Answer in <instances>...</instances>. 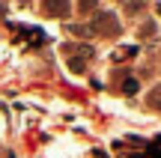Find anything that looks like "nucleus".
<instances>
[{"label":"nucleus","instance_id":"f03ea898","mask_svg":"<svg viewBox=\"0 0 161 158\" xmlns=\"http://www.w3.org/2000/svg\"><path fill=\"white\" fill-rule=\"evenodd\" d=\"M69 69H75V72H84L86 66H84V60H80V57H72V54H69Z\"/></svg>","mask_w":161,"mask_h":158},{"label":"nucleus","instance_id":"f257e3e1","mask_svg":"<svg viewBox=\"0 0 161 158\" xmlns=\"http://www.w3.org/2000/svg\"><path fill=\"white\" fill-rule=\"evenodd\" d=\"M134 54H137V48H119L114 54V60H125V57H134Z\"/></svg>","mask_w":161,"mask_h":158},{"label":"nucleus","instance_id":"7ed1b4c3","mask_svg":"<svg viewBox=\"0 0 161 158\" xmlns=\"http://www.w3.org/2000/svg\"><path fill=\"white\" fill-rule=\"evenodd\" d=\"M122 90H125V93H134V90H137V81H134V78H128V81L122 84Z\"/></svg>","mask_w":161,"mask_h":158}]
</instances>
